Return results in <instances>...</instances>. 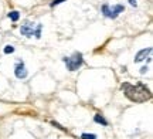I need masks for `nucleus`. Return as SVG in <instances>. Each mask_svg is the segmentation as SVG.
Here are the masks:
<instances>
[{
	"mask_svg": "<svg viewBox=\"0 0 153 139\" xmlns=\"http://www.w3.org/2000/svg\"><path fill=\"white\" fill-rule=\"evenodd\" d=\"M62 1H67V0H53L50 6H51V7H55L57 4H60V3H62Z\"/></svg>",
	"mask_w": 153,
	"mask_h": 139,
	"instance_id": "nucleus-11",
	"label": "nucleus"
},
{
	"mask_svg": "<svg viewBox=\"0 0 153 139\" xmlns=\"http://www.w3.org/2000/svg\"><path fill=\"white\" fill-rule=\"evenodd\" d=\"M122 89H123L125 95L132 101V102L140 104V102H146V101H149L152 98L150 89H149L146 85H143V84H136V85H133V84L125 83V84H122Z\"/></svg>",
	"mask_w": 153,
	"mask_h": 139,
	"instance_id": "nucleus-1",
	"label": "nucleus"
},
{
	"mask_svg": "<svg viewBox=\"0 0 153 139\" xmlns=\"http://www.w3.org/2000/svg\"><path fill=\"white\" fill-rule=\"evenodd\" d=\"M146 71H148V67H142V68H140V74H145Z\"/></svg>",
	"mask_w": 153,
	"mask_h": 139,
	"instance_id": "nucleus-12",
	"label": "nucleus"
},
{
	"mask_svg": "<svg viewBox=\"0 0 153 139\" xmlns=\"http://www.w3.org/2000/svg\"><path fill=\"white\" fill-rule=\"evenodd\" d=\"M125 7L122 4H115L111 7L109 4H104L102 6V13L105 17H109V19H116L120 13H123Z\"/></svg>",
	"mask_w": 153,
	"mask_h": 139,
	"instance_id": "nucleus-4",
	"label": "nucleus"
},
{
	"mask_svg": "<svg viewBox=\"0 0 153 139\" xmlns=\"http://www.w3.org/2000/svg\"><path fill=\"white\" fill-rule=\"evenodd\" d=\"M9 19H10L11 22H17V20L20 19V13H19V11H16V10L10 11V13H9Z\"/></svg>",
	"mask_w": 153,
	"mask_h": 139,
	"instance_id": "nucleus-8",
	"label": "nucleus"
},
{
	"mask_svg": "<svg viewBox=\"0 0 153 139\" xmlns=\"http://www.w3.org/2000/svg\"><path fill=\"white\" fill-rule=\"evenodd\" d=\"M129 4H131V6H136V0H129Z\"/></svg>",
	"mask_w": 153,
	"mask_h": 139,
	"instance_id": "nucleus-13",
	"label": "nucleus"
},
{
	"mask_svg": "<svg viewBox=\"0 0 153 139\" xmlns=\"http://www.w3.org/2000/svg\"><path fill=\"white\" fill-rule=\"evenodd\" d=\"M41 28H43L41 24H37V26H36L33 23L26 22L22 27H20V31H22V34L26 36V37H33V36H36L37 39H40V37H41Z\"/></svg>",
	"mask_w": 153,
	"mask_h": 139,
	"instance_id": "nucleus-3",
	"label": "nucleus"
},
{
	"mask_svg": "<svg viewBox=\"0 0 153 139\" xmlns=\"http://www.w3.org/2000/svg\"><path fill=\"white\" fill-rule=\"evenodd\" d=\"M62 61H64V64L67 65V70H70V71H76V70L84 64V58H82L81 53L76 51V53H74L71 57H64Z\"/></svg>",
	"mask_w": 153,
	"mask_h": 139,
	"instance_id": "nucleus-2",
	"label": "nucleus"
},
{
	"mask_svg": "<svg viewBox=\"0 0 153 139\" xmlns=\"http://www.w3.org/2000/svg\"><path fill=\"white\" fill-rule=\"evenodd\" d=\"M81 139H97V135H94V134H82Z\"/></svg>",
	"mask_w": 153,
	"mask_h": 139,
	"instance_id": "nucleus-9",
	"label": "nucleus"
},
{
	"mask_svg": "<svg viewBox=\"0 0 153 139\" xmlns=\"http://www.w3.org/2000/svg\"><path fill=\"white\" fill-rule=\"evenodd\" d=\"M94 121H95L97 123H101V125H104V126H106V125H108V121H106V119H105L102 115H99V114H97V115L94 117Z\"/></svg>",
	"mask_w": 153,
	"mask_h": 139,
	"instance_id": "nucleus-7",
	"label": "nucleus"
},
{
	"mask_svg": "<svg viewBox=\"0 0 153 139\" xmlns=\"http://www.w3.org/2000/svg\"><path fill=\"white\" fill-rule=\"evenodd\" d=\"M13 51H14V47H13V45H6V47H4V53H6V54H11Z\"/></svg>",
	"mask_w": 153,
	"mask_h": 139,
	"instance_id": "nucleus-10",
	"label": "nucleus"
},
{
	"mask_svg": "<svg viewBox=\"0 0 153 139\" xmlns=\"http://www.w3.org/2000/svg\"><path fill=\"white\" fill-rule=\"evenodd\" d=\"M150 53H152V48H150V47L140 50V51H139V53L136 54V56H135V62H140V61H143L145 58H148V57L150 56Z\"/></svg>",
	"mask_w": 153,
	"mask_h": 139,
	"instance_id": "nucleus-6",
	"label": "nucleus"
},
{
	"mask_svg": "<svg viewBox=\"0 0 153 139\" xmlns=\"http://www.w3.org/2000/svg\"><path fill=\"white\" fill-rule=\"evenodd\" d=\"M14 74H16L17 78H20V80H23V78L27 77V70H26V65H24V62L23 61H19L16 64V67H14Z\"/></svg>",
	"mask_w": 153,
	"mask_h": 139,
	"instance_id": "nucleus-5",
	"label": "nucleus"
}]
</instances>
